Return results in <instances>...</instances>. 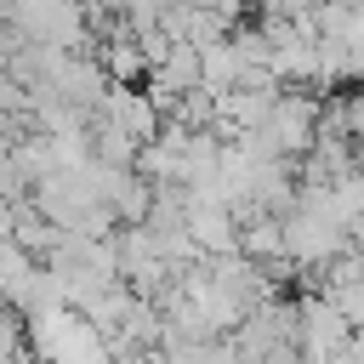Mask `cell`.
I'll return each instance as SVG.
<instances>
[{"mask_svg": "<svg viewBox=\"0 0 364 364\" xmlns=\"http://www.w3.org/2000/svg\"><path fill=\"white\" fill-rule=\"evenodd\" d=\"M97 119H108V125H119L125 136H136V142H154L159 131H165V114H159V102H154V91L142 85H131V80H114L108 85V97H102V108H97Z\"/></svg>", "mask_w": 364, "mask_h": 364, "instance_id": "obj_1", "label": "cell"}, {"mask_svg": "<svg viewBox=\"0 0 364 364\" xmlns=\"http://www.w3.org/2000/svg\"><path fill=\"white\" fill-rule=\"evenodd\" d=\"M199 68H205V80L199 85H210V91H233L239 80H245V51H239V40L228 34V40H210V46H199Z\"/></svg>", "mask_w": 364, "mask_h": 364, "instance_id": "obj_2", "label": "cell"}, {"mask_svg": "<svg viewBox=\"0 0 364 364\" xmlns=\"http://www.w3.org/2000/svg\"><path fill=\"white\" fill-rule=\"evenodd\" d=\"M193 6H210V11H228V17H239V6H245V0H193Z\"/></svg>", "mask_w": 364, "mask_h": 364, "instance_id": "obj_3", "label": "cell"}]
</instances>
